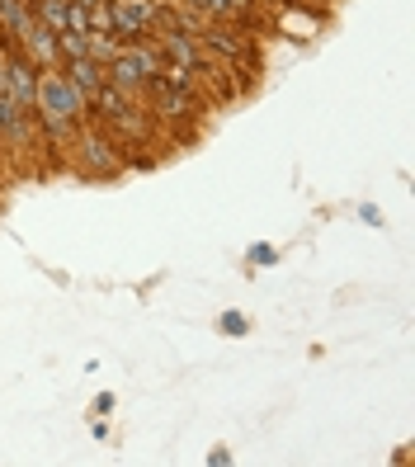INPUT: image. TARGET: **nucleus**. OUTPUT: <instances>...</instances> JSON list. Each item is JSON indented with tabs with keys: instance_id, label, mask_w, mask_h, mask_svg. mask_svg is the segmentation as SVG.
<instances>
[{
	"instance_id": "nucleus-13",
	"label": "nucleus",
	"mask_w": 415,
	"mask_h": 467,
	"mask_svg": "<svg viewBox=\"0 0 415 467\" xmlns=\"http://www.w3.org/2000/svg\"><path fill=\"white\" fill-rule=\"evenodd\" d=\"M24 5H34V0H24Z\"/></svg>"
},
{
	"instance_id": "nucleus-2",
	"label": "nucleus",
	"mask_w": 415,
	"mask_h": 467,
	"mask_svg": "<svg viewBox=\"0 0 415 467\" xmlns=\"http://www.w3.org/2000/svg\"><path fill=\"white\" fill-rule=\"evenodd\" d=\"M156 71H161V52L147 38V43H123L119 57L104 67V80H109V86H119V90H128V95H137Z\"/></svg>"
},
{
	"instance_id": "nucleus-7",
	"label": "nucleus",
	"mask_w": 415,
	"mask_h": 467,
	"mask_svg": "<svg viewBox=\"0 0 415 467\" xmlns=\"http://www.w3.org/2000/svg\"><path fill=\"white\" fill-rule=\"evenodd\" d=\"M119 47H123V43H119L114 34H90V38H86V57H95L99 67H109V62L119 57Z\"/></svg>"
},
{
	"instance_id": "nucleus-1",
	"label": "nucleus",
	"mask_w": 415,
	"mask_h": 467,
	"mask_svg": "<svg viewBox=\"0 0 415 467\" xmlns=\"http://www.w3.org/2000/svg\"><path fill=\"white\" fill-rule=\"evenodd\" d=\"M123 166L128 161H123V147L114 132H104L99 123L76 128V171L86 180H114V175H123Z\"/></svg>"
},
{
	"instance_id": "nucleus-9",
	"label": "nucleus",
	"mask_w": 415,
	"mask_h": 467,
	"mask_svg": "<svg viewBox=\"0 0 415 467\" xmlns=\"http://www.w3.org/2000/svg\"><path fill=\"white\" fill-rule=\"evenodd\" d=\"M274 260H279V251H274V245H251V265H274Z\"/></svg>"
},
{
	"instance_id": "nucleus-11",
	"label": "nucleus",
	"mask_w": 415,
	"mask_h": 467,
	"mask_svg": "<svg viewBox=\"0 0 415 467\" xmlns=\"http://www.w3.org/2000/svg\"><path fill=\"white\" fill-rule=\"evenodd\" d=\"M208 462H213V467H227V462H232V453H227V449H213V453H208Z\"/></svg>"
},
{
	"instance_id": "nucleus-5",
	"label": "nucleus",
	"mask_w": 415,
	"mask_h": 467,
	"mask_svg": "<svg viewBox=\"0 0 415 467\" xmlns=\"http://www.w3.org/2000/svg\"><path fill=\"white\" fill-rule=\"evenodd\" d=\"M5 86L19 99V109H29V114H34V104H38V67L24 57V47L5 52Z\"/></svg>"
},
{
	"instance_id": "nucleus-10",
	"label": "nucleus",
	"mask_w": 415,
	"mask_h": 467,
	"mask_svg": "<svg viewBox=\"0 0 415 467\" xmlns=\"http://www.w3.org/2000/svg\"><path fill=\"white\" fill-rule=\"evenodd\" d=\"M223 331H227V336H245V317H241V312H227V317H223Z\"/></svg>"
},
{
	"instance_id": "nucleus-6",
	"label": "nucleus",
	"mask_w": 415,
	"mask_h": 467,
	"mask_svg": "<svg viewBox=\"0 0 415 467\" xmlns=\"http://www.w3.org/2000/svg\"><path fill=\"white\" fill-rule=\"evenodd\" d=\"M57 71H62V76H67V80H71V86H76L80 95H86V99L104 86V67H99L95 57H71V62H62Z\"/></svg>"
},
{
	"instance_id": "nucleus-8",
	"label": "nucleus",
	"mask_w": 415,
	"mask_h": 467,
	"mask_svg": "<svg viewBox=\"0 0 415 467\" xmlns=\"http://www.w3.org/2000/svg\"><path fill=\"white\" fill-rule=\"evenodd\" d=\"M67 34H90V10L67 0Z\"/></svg>"
},
{
	"instance_id": "nucleus-3",
	"label": "nucleus",
	"mask_w": 415,
	"mask_h": 467,
	"mask_svg": "<svg viewBox=\"0 0 415 467\" xmlns=\"http://www.w3.org/2000/svg\"><path fill=\"white\" fill-rule=\"evenodd\" d=\"M147 95H151V114H161V119H171V123H180V119H199L203 114V95H199V86H180V80H171V76H151L147 86H142Z\"/></svg>"
},
{
	"instance_id": "nucleus-4",
	"label": "nucleus",
	"mask_w": 415,
	"mask_h": 467,
	"mask_svg": "<svg viewBox=\"0 0 415 467\" xmlns=\"http://www.w3.org/2000/svg\"><path fill=\"white\" fill-rule=\"evenodd\" d=\"M109 34L119 43H147L151 38V5H142V0H114L109 5Z\"/></svg>"
},
{
	"instance_id": "nucleus-12",
	"label": "nucleus",
	"mask_w": 415,
	"mask_h": 467,
	"mask_svg": "<svg viewBox=\"0 0 415 467\" xmlns=\"http://www.w3.org/2000/svg\"><path fill=\"white\" fill-rule=\"evenodd\" d=\"M71 5H86L90 10V5H99V0H71Z\"/></svg>"
}]
</instances>
